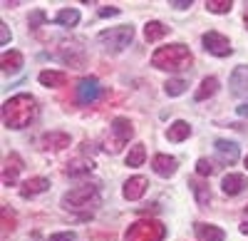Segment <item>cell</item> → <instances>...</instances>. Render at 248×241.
Listing matches in <instances>:
<instances>
[{
  "mask_svg": "<svg viewBox=\"0 0 248 241\" xmlns=\"http://www.w3.org/2000/svg\"><path fill=\"white\" fill-rule=\"evenodd\" d=\"M37 112V102L32 95H15L10 99H5L3 105V125L8 129H23L32 122V117Z\"/></svg>",
  "mask_w": 248,
  "mask_h": 241,
  "instance_id": "6da1fadb",
  "label": "cell"
},
{
  "mask_svg": "<svg viewBox=\"0 0 248 241\" xmlns=\"http://www.w3.org/2000/svg\"><path fill=\"white\" fill-rule=\"evenodd\" d=\"M152 65L156 70H169V72L186 70L191 65V52L184 43H174V45H167V48H159L152 55Z\"/></svg>",
  "mask_w": 248,
  "mask_h": 241,
  "instance_id": "7a4b0ae2",
  "label": "cell"
},
{
  "mask_svg": "<svg viewBox=\"0 0 248 241\" xmlns=\"http://www.w3.org/2000/svg\"><path fill=\"white\" fill-rule=\"evenodd\" d=\"M99 189L94 184H82V187H75L70 189L65 196H62V207L65 209H72V211H79V209H94L99 207Z\"/></svg>",
  "mask_w": 248,
  "mask_h": 241,
  "instance_id": "3957f363",
  "label": "cell"
},
{
  "mask_svg": "<svg viewBox=\"0 0 248 241\" xmlns=\"http://www.w3.org/2000/svg\"><path fill=\"white\" fill-rule=\"evenodd\" d=\"M167 236V226L156 219H139V222L129 224L124 241H164Z\"/></svg>",
  "mask_w": 248,
  "mask_h": 241,
  "instance_id": "277c9868",
  "label": "cell"
},
{
  "mask_svg": "<svg viewBox=\"0 0 248 241\" xmlns=\"http://www.w3.org/2000/svg\"><path fill=\"white\" fill-rule=\"evenodd\" d=\"M132 37H134V30L129 25H119V28H109V30H102L97 35V40L102 45H105L107 50L112 52H122L124 48H127L132 43Z\"/></svg>",
  "mask_w": 248,
  "mask_h": 241,
  "instance_id": "5b68a950",
  "label": "cell"
},
{
  "mask_svg": "<svg viewBox=\"0 0 248 241\" xmlns=\"http://www.w3.org/2000/svg\"><path fill=\"white\" fill-rule=\"evenodd\" d=\"M109 132H112V149L109 152H119V147L122 145H127L129 139L134 137V125L129 122L127 117H114L112 119V127H109Z\"/></svg>",
  "mask_w": 248,
  "mask_h": 241,
  "instance_id": "8992f818",
  "label": "cell"
},
{
  "mask_svg": "<svg viewBox=\"0 0 248 241\" xmlns=\"http://www.w3.org/2000/svg\"><path fill=\"white\" fill-rule=\"evenodd\" d=\"M201 43H203L206 52H211V55H216V57H226V55L233 52V48H231V43H229V37H223V35L216 32V30L206 32V35L201 37Z\"/></svg>",
  "mask_w": 248,
  "mask_h": 241,
  "instance_id": "52a82bcc",
  "label": "cell"
},
{
  "mask_svg": "<svg viewBox=\"0 0 248 241\" xmlns=\"http://www.w3.org/2000/svg\"><path fill=\"white\" fill-rule=\"evenodd\" d=\"M99 92H102V87H99V82L94 77H82L77 82V87H75V97H77L79 105H92L99 97Z\"/></svg>",
  "mask_w": 248,
  "mask_h": 241,
  "instance_id": "ba28073f",
  "label": "cell"
},
{
  "mask_svg": "<svg viewBox=\"0 0 248 241\" xmlns=\"http://www.w3.org/2000/svg\"><path fill=\"white\" fill-rule=\"evenodd\" d=\"M25 162H23V157H20L17 152H10L5 159H3V184L10 187L17 182V174L23 172Z\"/></svg>",
  "mask_w": 248,
  "mask_h": 241,
  "instance_id": "9c48e42d",
  "label": "cell"
},
{
  "mask_svg": "<svg viewBox=\"0 0 248 241\" xmlns=\"http://www.w3.org/2000/svg\"><path fill=\"white\" fill-rule=\"evenodd\" d=\"M147 187H149L147 177H132V179H127V182H124L122 194H124V199H127V202H137V199L144 196Z\"/></svg>",
  "mask_w": 248,
  "mask_h": 241,
  "instance_id": "30bf717a",
  "label": "cell"
},
{
  "mask_svg": "<svg viewBox=\"0 0 248 241\" xmlns=\"http://www.w3.org/2000/svg\"><path fill=\"white\" fill-rule=\"evenodd\" d=\"M246 187H248V179H246V174L229 172V174H226V177L221 179V189H223V194H229V196H236V194H241Z\"/></svg>",
  "mask_w": 248,
  "mask_h": 241,
  "instance_id": "8fae6325",
  "label": "cell"
},
{
  "mask_svg": "<svg viewBox=\"0 0 248 241\" xmlns=\"http://www.w3.org/2000/svg\"><path fill=\"white\" fill-rule=\"evenodd\" d=\"M229 85H231V92L236 97H248V67L246 65H241L231 72Z\"/></svg>",
  "mask_w": 248,
  "mask_h": 241,
  "instance_id": "7c38bea8",
  "label": "cell"
},
{
  "mask_svg": "<svg viewBox=\"0 0 248 241\" xmlns=\"http://www.w3.org/2000/svg\"><path fill=\"white\" fill-rule=\"evenodd\" d=\"M152 167H154V172H156L159 177H174L179 162H176L174 157H169V154H154Z\"/></svg>",
  "mask_w": 248,
  "mask_h": 241,
  "instance_id": "4fadbf2b",
  "label": "cell"
},
{
  "mask_svg": "<svg viewBox=\"0 0 248 241\" xmlns=\"http://www.w3.org/2000/svg\"><path fill=\"white\" fill-rule=\"evenodd\" d=\"M216 154L221 157L223 164H236L238 162V145L229 142V139H216Z\"/></svg>",
  "mask_w": 248,
  "mask_h": 241,
  "instance_id": "5bb4252c",
  "label": "cell"
},
{
  "mask_svg": "<svg viewBox=\"0 0 248 241\" xmlns=\"http://www.w3.org/2000/svg\"><path fill=\"white\" fill-rule=\"evenodd\" d=\"M194 234H196L199 241H223L226 239L223 229H218L214 224H203V222H196L194 224Z\"/></svg>",
  "mask_w": 248,
  "mask_h": 241,
  "instance_id": "9a60e30c",
  "label": "cell"
},
{
  "mask_svg": "<svg viewBox=\"0 0 248 241\" xmlns=\"http://www.w3.org/2000/svg\"><path fill=\"white\" fill-rule=\"evenodd\" d=\"M47 187H50V182L45 177H32V179H28V182L20 187V196H23V199H32L37 194H43Z\"/></svg>",
  "mask_w": 248,
  "mask_h": 241,
  "instance_id": "2e32d148",
  "label": "cell"
},
{
  "mask_svg": "<svg viewBox=\"0 0 248 241\" xmlns=\"http://www.w3.org/2000/svg\"><path fill=\"white\" fill-rule=\"evenodd\" d=\"M0 65H3V72H5V75H15L20 67H23V52H17V50L3 52V57H0Z\"/></svg>",
  "mask_w": 248,
  "mask_h": 241,
  "instance_id": "e0dca14e",
  "label": "cell"
},
{
  "mask_svg": "<svg viewBox=\"0 0 248 241\" xmlns=\"http://www.w3.org/2000/svg\"><path fill=\"white\" fill-rule=\"evenodd\" d=\"M65 147H70V134H65V132L43 134V149H65Z\"/></svg>",
  "mask_w": 248,
  "mask_h": 241,
  "instance_id": "ac0fdd59",
  "label": "cell"
},
{
  "mask_svg": "<svg viewBox=\"0 0 248 241\" xmlns=\"http://www.w3.org/2000/svg\"><path fill=\"white\" fill-rule=\"evenodd\" d=\"M189 134H191V127H189V122H184V119H176V122H171L169 129H167L169 142H184V139H189Z\"/></svg>",
  "mask_w": 248,
  "mask_h": 241,
  "instance_id": "d6986e66",
  "label": "cell"
},
{
  "mask_svg": "<svg viewBox=\"0 0 248 241\" xmlns=\"http://www.w3.org/2000/svg\"><path fill=\"white\" fill-rule=\"evenodd\" d=\"M40 82L45 87H65L67 85V75L57 72V70H43L40 72Z\"/></svg>",
  "mask_w": 248,
  "mask_h": 241,
  "instance_id": "ffe728a7",
  "label": "cell"
},
{
  "mask_svg": "<svg viewBox=\"0 0 248 241\" xmlns=\"http://www.w3.org/2000/svg\"><path fill=\"white\" fill-rule=\"evenodd\" d=\"M216 90H218V80H216V77H203V80H201V87H199L196 95H194V99H196V102H203V99L214 97Z\"/></svg>",
  "mask_w": 248,
  "mask_h": 241,
  "instance_id": "44dd1931",
  "label": "cell"
},
{
  "mask_svg": "<svg viewBox=\"0 0 248 241\" xmlns=\"http://www.w3.org/2000/svg\"><path fill=\"white\" fill-rule=\"evenodd\" d=\"M167 32H169V28L164 23H159V20H152V23L144 25V37H147V43H156V40H161Z\"/></svg>",
  "mask_w": 248,
  "mask_h": 241,
  "instance_id": "7402d4cb",
  "label": "cell"
},
{
  "mask_svg": "<svg viewBox=\"0 0 248 241\" xmlns=\"http://www.w3.org/2000/svg\"><path fill=\"white\" fill-rule=\"evenodd\" d=\"M189 187H191V192L196 194V202H199L201 207L211 202V192H209V187H206L203 182H199V179H189Z\"/></svg>",
  "mask_w": 248,
  "mask_h": 241,
  "instance_id": "603a6c76",
  "label": "cell"
},
{
  "mask_svg": "<svg viewBox=\"0 0 248 241\" xmlns=\"http://www.w3.org/2000/svg\"><path fill=\"white\" fill-rule=\"evenodd\" d=\"M55 23H57V25H65V28H72V25L79 23V13H77L75 8H65V10H60V13L55 15Z\"/></svg>",
  "mask_w": 248,
  "mask_h": 241,
  "instance_id": "cb8c5ba5",
  "label": "cell"
},
{
  "mask_svg": "<svg viewBox=\"0 0 248 241\" xmlns=\"http://www.w3.org/2000/svg\"><path fill=\"white\" fill-rule=\"evenodd\" d=\"M144 159H147V149H144V145H134L124 162H127V167H141Z\"/></svg>",
  "mask_w": 248,
  "mask_h": 241,
  "instance_id": "d4e9b609",
  "label": "cell"
},
{
  "mask_svg": "<svg viewBox=\"0 0 248 241\" xmlns=\"http://www.w3.org/2000/svg\"><path fill=\"white\" fill-rule=\"evenodd\" d=\"M231 8H233L231 0H206V10H209V13H216V15L231 13Z\"/></svg>",
  "mask_w": 248,
  "mask_h": 241,
  "instance_id": "484cf974",
  "label": "cell"
},
{
  "mask_svg": "<svg viewBox=\"0 0 248 241\" xmlns=\"http://www.w3.org/2000/svg\"><path fill=\"white\" fill-rule=\"evenodd\" d=\"M184 90H186V80H181V77H174L164 85V92L169 97H179V95H184Z\"/></svg>",
  "mask_w": 248,
  "mask_h": 241,
  "instance_id": "4316f807",
  "label": "cell"
},
{
  "mask_svg": "<svg viewBox=\"0 0 248 241\" xmlns=\"http://www.w3.org/2000/svg\"><path fill=\"white\" fill-rule=\"evenodd\" d=\"M214 172H216V167H214L211 159H199L196 162V174L199 177H211Z\"/></svg>",
  "mask_w": 248,
  "mask_h": 241,
  "instance_id": "83f0119b",
  "label": "cell"
},
{
  "mask_svg": "<svg viewBox=\"0 0 248 241\" xmlns=\"http://www.w3.org/2000/svg\"><path fill=\"white\" fill-rule=\"evenodd\" d=\"M15 229V216H8V207H3V236H8V231Z\"/></svg>",
  "mask_w": 248,
  "mask_h": 241,
  "instance_id": "f1b7e54d",
  "label": "cell"
},
{
  "mask_svg": "<svg viewBox=\"0 0 248 241\" xmlns=\"http://www.w3.org/2000/svg\"><path fill=\"white\" fill-rule=\"evenodd\" d=\"M40 23H45V13H43V10H35V13L30 15V28H37Z\"/></svg>",
  "mask_w": 248,
  "mask_h": 241,
  "instance_id": "f546056e",
  "label": "cell"
},
{
  "mask_svg": "<svg viewBox=\"0 0 248 241\" xmlns=\"http://www.w3.org/2000/svg\"><path fill=\"white\" fill-rule=\"evenodd\" d=\"M50 241H77L72 231H62V234H52Z\"/></svg>",
  "mask_w": 248,
  "mask_h": 241,
  "instance_id": "4dcf8cb0",
  "label": "cell"
},
{
  "mask_svg": "<svg viewBox=\"0 0 248 241\" xmlns=\"http://www.w3.org/2000/svg\"><path fill=\"white\" fill-rule=\"evenodd\" d=\"M114 15H119V8H112L109 5V8H102L99 10V17H114Z\"/></svg>",
  "mask_w": 248,
  "mask_h": 241,
  "instance_id": "1f68e13d",
  "label": "cell"
},
{
  "mask_svg": "<svg viewBox=\"0 0 248 241\" xmlns=\"http://www.w3.org/2000/svg\"><path fill=\"white\" fill-rule=\"evenodd\" d=\"M8 40H10L8 25H5V23H0V43H3V45H8Z\"/></svg>",
  "mask_w": 248,
  "mask_h": 241,
  "instance_id": "d6a6232c",
  "label": "cell"
},
{
  "mask_svg": "<svg viewBox=\"0 0 248 241\" xmlns=\"http://www.w3.org/2000/svg\"><path fill=\"white\" fill-rule=\"evenodd\" d=\"M171 8L184 10V8H191V0H171Z\"/></svg>",
  "mask_w": 248,
  "mask_h": 241,
  "instance_id": "836d02e7",
  "label": "cell"
},
{
  "mask_svg": "<svg viewBox=\"0 0 248 241\" xmlns=\"http://www.w3.org/2000/svg\"><path fill=\"white\" fill-rule=\"evenodd\" d=\"M236 112H238L241 117H248V102H243V105H238V107H236Z\"/></svg>",
  "mask_w": 248,
  "mask_h": 241,
  "instance_id": "e575fe53",
  "label": "cell"
},
{
  "mask_svg": "<svg viewBox=\"0 0 248 241\" xmlns=\"http://www.w3.org/2000/svg\"><path fill=\"white\" fill-rule=\"evenodd\" d=\"M243 23H246V30H248V5H246V13H243Z\"/></svg>",
  "mask_w": 248,
  "mask_h": 241,
  "instance_id": "d590c367",
  "label": "cell"
},
{
  "mask_svg": "<svg viewBox=\"0 0 248 241\" xmlns=\"http://www.w3.org/2000/svg\"><path fill=\"white\" fill-rule=\"evenodd\" d=\"M241 234H248V222H243V224H241Z\"/></svg>",
  "mask_w": 248,
  "mask_h": 241,
  "instance_id": "8d00e7d4",
  "label": "cell"
},
{
  "mask_svg": "<svg viewBox=\"0 0 248 241\" xmlns=\"http://www.w3.org/2000/svg\"><path fill=\"white\" fill-rule=\"evenodd\" d=\"M246 167H248V157H246Z\"/></svg>",
  "mask_w": 248,
  "mask_h": 241,
  "instance_id": "74e56055",
  "label": "cell"
},
{
  "mask_svg": "<svg viewBox=\"0 0 248 241\" xmlns=\"http://www.w3.org/2000/svg\"><path fill=\"white\" fill-rule=\"evenodd\" d=\"M246 214H248V204H246Z\"/></svg>",
  "mask_w": 248,
  "mask_h": 241,
  "instance_id": "f35d334b",
  "label": "cell"
}]
</instances>
